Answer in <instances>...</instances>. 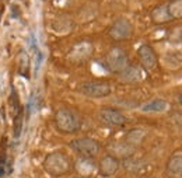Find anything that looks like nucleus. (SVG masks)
Returning a JSON list of instances; mask_svg holds the SVG:
<instances>
[{"label":"nucleus","mask_w":182,"mask_h":178,"mask_svg":"<svg viewBox=\"0 0 182 178\" xmlns=\"http://www.w3.org/2000/svg\"><path fill=\"white\" fill-rule=\"evenodd\" d=\"M94 48L93 44L88 41H83V42H77L69 52V59L73 62H84L87 61L91 53H93Z\"/></svg>","instance_id":"obj_10"},{"label":"nucleus","mask_w":182,"mask_h":178,"mask_svg":"<svg viewBox=\"0 0 182 178\" xmlns=\"http://www.w3.org/2000/svg\"><path fill=\"white\" fill-rule=\"evenodd\" d=\"M119 79H121V81H125V83H136V81H140L143 79V72L137 66L129 65L123 72L119 73Z\"/></svg>","instance_id":"obj_12"},{"label":"nucleus","mask_w":182,"mask_h":178,"mask_svg":"<svg viewBox=\"0 0 182 178\" xmlns=\"http://www.w3.org/2000/svg\"><path fill=\"white\" fill-rule=\"evenodd\" d=\"M44 170L51 177H62L69 174L72 170V163L69 157L62 151H52L44 160Z\"/></svg>","instance_id":"obj_1"},{"label":"nucleus","mask_w":182,"mask_h":178,"mask_svg":"<svg viewBox=\"0 0 182 178\" xmlns=\"http://www.w3.org/2000/svg\"><path fill=\"white\" fill-rule=\"evenodd\" d=\"M167 8L171 20L182 18V0H171L170 3H167Z\"/></svg>","instance_id":"obj_15"},{"label":"nucleus","mask_w":182,"mask_h":178,"mask_svg":"<svg viewBox=\"0 0 182 178\" xmlns=\"http://www.w3.org/2000/svg\"><path fill=\"white\" fill-rule=\"evenodd\" d=\"M98 118L104 125L109 126V128H121V126L126 125V122H128L125 114H122L121 111L115 108H109V107H104L100 109Z\"/></svg>","instance_id":"obj_6"},{"label":"nucleus","mask_w":182,"mask_h":178,"mask_svg":"<svg viewBox=\"0 0 182 178\" xmlns=\"http://www.w3.org/2000/svg\"><path fill=\"white\" fill-rule=\"evenodd\" d=\"M79 178H91V177H79Z\"/></svg>","instance_id":"obj_20"},{"label":"nucleus","mask_w":182,"mask_h":178,"mask_svg":"<svg viewBox=\"0 0 182 178\" xmlns=\"http://www.w3.org/2000/svg\"><path fill=\"white\" fill-rule=\"evenodd\" d=\"M119 167H121L119 160H118L115 156H112V154H106V156H104V157L100 160L97 170H98V173H100V175L108 178V177H112V175L116 174L118 170H119Z\"/></svg>","instance_id":"obj_9"},{"label":"nucleus","mask_w":182,"mask_h":178,"mask_svg":"<svg viewBox=\"0 0 182 178\" xmlns=\"http://www.w3.org/2000/svg\"><path fill=\"white\" fill-rule=\"evenodd\" d=\"M168 102L165 100H161V98H157V100H153L150 101L149 104H144L142 107L143 112H164L168 109Z\"/></svg>","instance_id":"obj_14"},{"label":"nucleus","mask_w":182,"mask_h":178,"mask_svg":"<svg viewBox=\"0 0 182 178\" xmlns=\"http://www.w3.org/2000/svg\"><path fill=\"white\" fill-rule=\"evenodd\" d=\"M167 173L171 177H182V150L174 151L167 161Z\"/></svg>","instance_id":"obj_11"},{"label":"nucleus","mask_w":182,"mask_h":178,"mask_svg":"<svg viewBox=\"0 0 182 178\" xmlns=\"http://www.w3.org/2000/svg\"><path fill=\"white\" fill-rule=\"evenodd\" d=\"M55 125L62 133H74L81 128V119L76 111L60 108L55 114Z\"/></svg>","instance_id":"obj_2"},{"label":"nucleus","mask_w":182,"mask_h":178,"mask_svg":"<svg viewBox=\"0 0 182 178\" xmlns=\"http://www.w3.org/2000/svg\"><path fill=\"white\" fill-rule=\"evenodd\" d=\"M151 20L154 24H167L170 23L171 17L168 14V8H167V3L165 4H160L151 11Z\"/></svg>","instance_id":"obj_13"},{"label":"nucleus","mask_w":182,"mask_h":178,"mask_svg":"<svg viewBox=\"0 0 182 178\" xmlns=\"http://www.w3.org/2000/svg\"><path fill=\"white\" fill-rule=\"evenodd\" d=\"M144 138V130L142 129H133L130 130L128 136H126V140L129 142V145H139L142 142V139Z\"/></svg>","instance_id":"obj_16"},{"label":"nucleus","mask_w":182,"mask_h":178,"mask_svg":"<svg viewBox=\"0 0 182 178\" xmlns=\"http://www.w3.org/2000/svg\"><path fill=\"white\" fill-rule=\"evenodd\" d=\"M70 147L83 158H94L101 151L100 142L93 138H77L70 142Z\"/></svg>","instance_id":"obj_3"},{"label":"nucleus","mask_w":182,"mask_h":178,"mask_svg":"<svg viewBox=\"0 0 182 178\" xmlns=\"http://www.w3.org/2000/svg\"><path fill=\"white\" fill-rule=\"evenodd\" d=\"M21 128H23V112H18L16 118V125H14V136L18 138L21 133Z\"/></svg>","instance_id":"obj_17"},{"label":"nucleus","mask_w":182,"mask_h":178,"mask_svg":"<svg viewBox=\"0 0 182 178\" xmlns=\"http://www.w3.org/2000/svg\"><path fill=\"white\" fill-rule=\"evenodd\" d=\"M179 104H181V105H182V95H181V97H179Z\"/></svg>","instance_id":"obj_19"},{"label":"nucleus","mask_w":182,"mask_h":178,"mask_svg":"<svg viewBox=\"0 0 182 178\" xmlns=\"http://www.w3.org/2000/svg\"><path fill=\"white\" fill-rule=\"evenodd\" d=\"M106 67L112 73H122L123 70L129 66V58L125 49H122L121 46H113L108 51L105 58Z\"/></svg>","instance_id":"obj_4"},{"label":"nucleus","mask_w":182,"mask_h":178,"mask_svg":"<svg viewBox=\"0 0 182 178\" xmlns=\"http://www.w3.org/2000/svg\"><path fill=\"white\" fill-rule=\"evenodd\" d=\"M3 173H4V170H3V167H0V175H3Z\"/></svg>","instance_id":"obj_18"},{"label":"nucleus","mask_w":182,"mask_h":178,"mask_svg":"<svg viewBox=\"0 0 182 178\" xmlns=\"http://www.w3.org/2000/svg\"><path fill=\"white\" fill-rule=\"evenodd\" d=\"M137 58H139V61H140V65H142L143 70L153 72V70L157 69V66H158L157 53H156V51L150 45L144 44L137 49Z\"/></svg>","instance_id":"obj_8"},{"label":"nucleus","mask_w":182,"mask_h":178,"mask_svg":"<svg viewBox=\"0 0 182 178\" xmlns=\"http://www.w3.org/2000/svg\"><path fill=\"white\" fill-rule=\"evenodd\" d=\"M80 93H83L87 97L91 98H104L108 97L112 93V87L109 83L101 80H94V81H85L79 87Z\"/></svg>","instance_id":"obj_5"},{"label":"nucleus","mask_w":182,"mask_h":178,"mask_svg":"<svg viewBox=\"0 0 182 178\" xmlns=\"http://www.w3.org/2000/svg\"><path fill=\"white\" fill-rule=\"evenodd\" d=\"M133 25L128 18H118L109 27L108 34L115 41H125L133 35Z\"/></svg>","instance_id":"obj_7"}]
</instances>
